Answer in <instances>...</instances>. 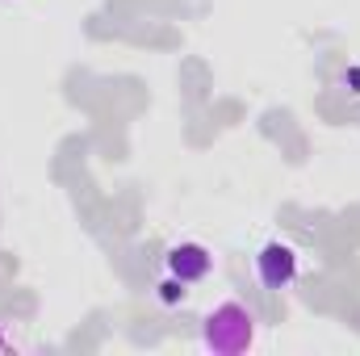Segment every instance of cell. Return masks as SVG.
Instances as JSON below:
<instances>
[{
    "mask_svg": "<svg viewBox=\"0 0 360 356\" xmlns=\"http://www.w3.org/2000/svg\"><path fill=\"white\" fill-rule=\"evenodd\" d=\"M256 344V310L243 306L239 298L218 302L201 319V348L214 356H243Z\"/></svg>",
    "mask_w": 360,
    "mask_h": 356,
    "instance_id": "cell-1",
    "label": "cell"
},
{
    "mask_svg": "<svg viewBox=\"0 0 360 356\" xmlns=\"http://www.w3.org/2000/svg\"><path fill=\"white\" fill-rule=\"evenodd\" d=\"M252 268H256L260 289H269V293H285V289H293V281L302 276V256H297L293 243H285V239H269V243L256 248Z\"/></svg>",
    "mask_w": 360,
    "mask_h": 356,
    "instance_id": "cell-2",
    "label": "cell"
},
{
    "mask_svg": "<svg viewBox=\"0 0 360 356\" xmlns=\"http://www.w3.org/2000/svg\"><path fill=\"white\" fill-rule=\"evenodd\" d=\"M164 268L172 276H180L184 285H197V281H205L214 272V252L205 243H197V239H180L164 252Z\"/></svg>",
    "mask_w": 360,
    "mask_h": 356,
    "instance_id": "cell-3",
    "label": "cell"
},
{
    "mask_svg": "<svg viewBox=\"0 0 360 356\" xmlns=\"http://www.w3.org/2000/svg\"><path fill=\"white\" fill-rule=\"evenodd\" d=\"M184 298H188V285L168 272V276L160 281V302H164V306H184Z\"/></svg>",
    "mask_w": 360,
    "mask_h": 356,
    "instance_id": "cell-4",
    "label": "cell"
},
{
    "mask_svg": "<svg viewBox=\"0 0 360 356\" xmlns=\"http://www.w3.org/2000/svg\"><path fill=\"white\" fill-rule=\"evenodd\" d=\"M8 352H25V344L8 331V323H0V356H8Z\"/></svg>",
    "mask_w": 360,
    "mask_h": 356,
    "instance_id": "cell-5",
    "label": "cell"
},
{
    "mask_svg": "<svg viewBox=\"0 0 360 356\" xmlns=\"http://www.w3.org/2000/svg\"><path fill=\"white\" fill-rule=\"evenodd\" d=\"M344 84H352L348 92H360V68H356V63H352V68L344 72Z\"/></svg>",
    "mask_w": 360,
    "mask_h": 356,
    "instance_id": "cell-6",
    "label": "cell"
}]
</instances>
